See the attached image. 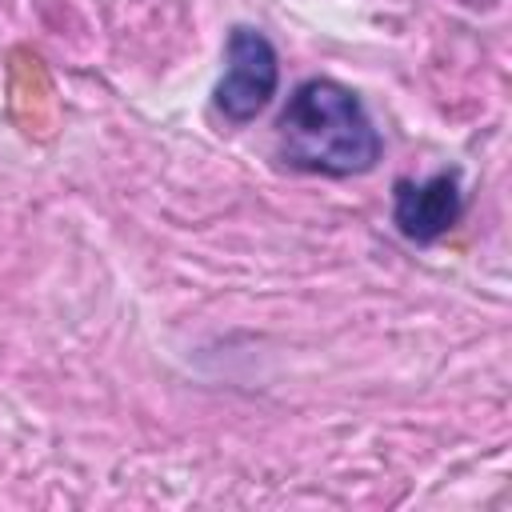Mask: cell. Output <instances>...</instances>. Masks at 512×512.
<instances>
[{"label": "cell", "instance_id": "obj_1", "mask_svg": "<svg viewBox=\"0 0 512 512\" xmlns=\"http://www.w3.org/2000/svg\"><path fill=\"white\" fill-rule=\"evenodd\" d=\"M280 156L300 172L364 176L376 168L384 140L360 96L328 76L304 80L280 112Z\"/></svg>", "mask_w": 512, "mask_h": 512}, {"label": "cell", "instance_id": "obj_2", "mask_svg": "<svg viewBox=\"0 0 512 512\" xmlns=\"http://www.w3.org/2000/svg\"><path fill=\"white\" fill-rule=\"evenodd\" d=\"M276 84H280V56H276L272 40L260 28L236 24L228 32V48H224V76L212 92L224 120H232V124L256 120L268 108V100L276 96Z\"/></svg>", "mask_w": 512, "mask_h": 512}, {"label": "cell", "instance_id": "obj_3", "mask_svg": "<svg viewBox=\"0 0 512 512\" xmlns=\"http://www.w3.org/2000/svg\"><path fill=\"white\" fill-rule=\"evenodd\" d=\"M464 216V188L456 172H436L428 180L392 184V224L412 244H436Z\"/></svg>", "mask_w": 512, "mask_h": 512}]
</instances>
